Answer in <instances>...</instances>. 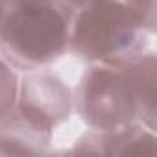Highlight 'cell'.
<instances>
[{
  "mask_svg": "<svg viewBox=\"0 0 157 157\" xmlns=\"http://www.w3.org/2000/svg\"><path fill=\"white\" fill-rule=\"evenodd\" d=\"M74 113L91 129L140 122L157 126V56L153 50L111 63H91L72 89Z\"/></svg>",
  "mask_w": 157,
  "mask_h": 157,
  "instance_id": "1",
  "label": "cell"
},
{
  "mask_svg": "<svg viewBox=\"0 0 157 157\" xmlns=\"http://www.w3.org/2000/svg\"><path fill=\"white\" fill-rule=\"evenodd\" d=\"M157 19L129 0H93L76 8L70 22L68 52L91 63H111L150 50Z\"/></svg>",
  "mask_w": 157,
  "mask_h": 157,
  "instance_id": "2",
  "label": "cell"
},
{
  "mask_svg": "<svg viewBox=\"0 0 157 157\" xmlns=\"http://www.w3.org/2000/svg\"><path fill=\"white\" fill-rule=\"evenodd\" d=\"M74 8L63 0H22L0 24V56L17 72L46 68L68 52Z\"/></svg>",
  "mask_w": 157,
  "mask_h": 157,
  "instance_id": "3",
  "label": "cell"
},
{
  "mask_svg": "<svg viewBox=\"0 0 157 157\" xmlns=\"http://www.w3.org/2000/svg\"><path fill=\"white\" fill-rule=\"evenodd\" d=\"M15 105L44 118L56 129L72 117L74 94L63 78L46 67L19 76Z\"/></svg>",
  "mask_w": 157,
  "mask_h": 157,
  "instance_id": "4",
  "label": "cell"
},
{
  "mask_svg": "<svg viewBox=\"0 0 157 157\" xmlns=\"http://www.w3.org/2000/svg\"><path fill=\"white\" fill-rule=\"evenodd\" d=\"M68 151L91 155H157V137L153 129L140 122L117 129L89 128Z\"/></svg>",
  "mask_w": 157,
  "mask_h": 157,
  "instance_id": "5",
  "label": "cell"
},
{
  "mask_svg": "<svg viewBox=\"0 0 157 157\" xmlns=\"http://www.w3.org/2000/svg\"><path fill=\"white\" fill-rule=\"evenodd\" d=\"M54 131L44 118L15 105L0 118V157L48 155Z\"/></svg>",
  "mask_w": 157,
  "mask_h": 157,
  "instance_id": "6",
  "label": "cell"
},
{
  "mask_svg": "<svg viewBox=\"0 0 157 157\" xmlns=\"http://www.w3.org/2000/svg\"><path fill=\"white\" fill-rule=\"evenodd\" d=\"M17 93H19V72L0 56V118L15 107Z\"/></svg>",
  "mask_w": 157,
  "mask_h": 157,
  "instance_id": "7",
  "label": "cell"
},
{
  "mask_svg": "<svg viewBox=\"0 0 157 157\" xmlns=\"http://www.w3.org/2000/svg\"><path fill=\"white\" fill-rule=\"evenodd\" d=\"M63 2H67L68 6H72V8L76 10V8H80V6H83V4H89V2H93V0H63Z\"/></svg>",
  "mask_w": 157,
  "mask_h": 157,
  "instance_id": "8",
  "label": "cell"
},
{
  "mask_svg": "<svg viewBox=\"0 0 157 157\" xmlns=\"http://www.w3.org/2000/svg\"><path fill=\"white\" fill-rule=\"evenodd\" d=\"M19 2H22V0H0V10H8V8H11V6H15V4H19Z\"/></svg>",
  "mask_w": 157,
  "mask_h": 157,
  "instance_id": "9",
  "label": "cell"
},
{
  "mask_svg": "<svg viewBox=\"0 0 157 157\" xmlns=\"http://www.w3.org/2000/svg\"><path fill=\"white\" fill-rule=\"evenodd\" d=\"M2 17H4V10H0V24H2Z\"/></svg>",
  "mask_w": 157,
  "mask_h": 157,
  "instance_id": "10",
  "label": "cell"
}]
</instances>
